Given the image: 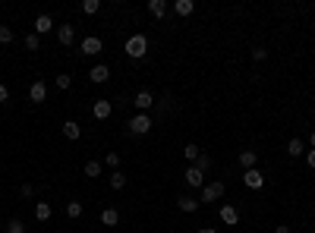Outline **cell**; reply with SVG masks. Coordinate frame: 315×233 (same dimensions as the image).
<instances>
[{"mask_svg": "<svg viewBox=\"0 0 315 233\" xmlns=\"http://www.w3.org/2000/svg\"><path fill=\"white\" fill-rule=\"evenodd\" d=\"M123 51H126V57H133V60H142V57L148 54V38L145 35H130L126 44H123Z\"/></svg>", "mask_w": 315, "mask_h": 233, "instance_id": "cell-1", "label": "cell"}, {"mask_svg": "<svg viewBox=\"0 0 315 233\" xmlns=\"http://www.w3.org/2000/svg\"><path fill=\"white\" fill-rule=\"evenodd\" d=\"M126 126H130V133H133V136H145V133L151 130V117H148V113H136Z\"/></svg>", "mask_w": 315, "mask_h": 233, "instance_id": "cell-2", "label": "cell"}, {"mask_svg": "<svg viewBox=\"0 0 315 233\" xmlns=\"http://www.w3.org/2000/svg\"><path fill=\"white\" fill-rule=\"evenodd\" d=\"M221 195H224V183L215 180V183H205V186H202V199H199V202H218Z\"/></svg>", "mask_w": 315, "mask_h": 233, "instance_id": "cell-3", "label": "cell"}, {"mask_svg": "<svg viewBox=\"0 0 315 233\" xmlns=\"http://www.w3.org/2000/svg\"><path fill=\"white\" fill-rule=\"evenodd\" d=\"M88 79H91L95 85H104V82L111 79V69H108V63H98V66H91V69H88Z\"/></svg>", "mask_w": 315, "mask_h": 233, "instance_id": "cell-4", "label": "cell"}, {"mask_svg": "<svg viewBox=\"0 0 315 233\" xmlns=\"http://www.w3.org/2000/svg\"><path fill=\"white\" fill-rule=\"evenodd\" d=\"M183 177H186V183H189L192 189H202V186H205V173H202L199 167H186Z\"/></svg>", "mask_w": 315, "mask_h": 233, "instance_id": "cell-5", "label": "cell"}, {"mask_svg": "<svg viewBox=\"0 0 315 233\" xmlns=\"http://www.w3.org/2000/svg\"><path fill=\"white\" fill-rule=\"evenodd\" d=\"M57 41H60L63 48H69V44L76 41V29L69 26V22H63V26H57Z\"/></svg>", "mask_w": 315, "mask_h": 233, "instance_id": "cell-6", "label": "cell"}, {"mask_svg": "<svg viewBox=\"0 0 315 233\" xmlns=\"http://www.w3.org/2000/svg\"><path fill=\"white\" fill-rule=\"evenodd\" d=\"M91 113H95V120H108V117L114 113V104L104 101V98H98L95 104H91Z\"/></svg>", "mask_w": 315, "mask_h": 233, "instance_id": "cell-7", "label": "cell"}, {"mask_svg": "<svg viewBox=\"0 0 315 233\" xmlns=\"http://www.w3.org/2000/svg\"><path fill=\"white\" fill-rule=\"evenodd\" d=\"M243 183H246L249 189H262V186H265V177H262V170H259V167H252V170L243 173Z\"/></svg>", "mask_w": 315, "mask_h": 233, "instance_id": "cell-8", "label": "cell"}, {"mask_svg": "<svg viewBox=\"0 0 315 233\" xmlns=\"http://www.w3.org/2000/svg\"><path fill=\"white\" fill-rule=\"evenodd\" d=\"M44 98H48V85H44L41 79H38V82H32V85H29V101H32V104H41Z\"/></svg>", "mask_w": 315, "mask_h": 233, "instance_id": "cell-9", "label": "cell"}, {"mask_svg": "<svg viewBox=\"0 0 315 233\" xmlns=\"http://www.w3.org/2000/svg\"><path fill=\"white\" fill-rule=\"evenodd\" d=\"M101 48H104V44H101V38H98V35H88V38H82V54H85V57H95V54H101Z\"/></svg>", "mask_w": 315, "mask_h": 233, "instance_id": "cell-10", "label": "cell"}, {"mask_svg": "<svg viewBox=\"0 0 315 233\" xmlns=\"http://www.w3.org/2000/svg\"><path fill=\"white\" fill-rule=\"evenodd\" d=\"M133 104H136V107H139V110H142V113H145V110L151 107V104H155V95H151V91H148V88H142V91H136V98H133Z\"/></svg>", "mask_w": 315, "mask_h": 233, "instance_id": "cell-11", "label": "cell"}, {"mask_svg": "<svg viewBox=\"0 0 315 233\" xmlns=\"http://www.w3.org/2000/svg\"><path fill=\"white\" fill-rule=\"evenodd\" d=\"M221 220H224L227 227H237L240 224V211L233 205H221Z\"/></svg>", "mask_w": 315, "mask_h": 233, "instance_id": "cell-12", "label": "cell"}, {"mask_svg": "<svg viewBox=\"0 0 315 233\" xmlns=\"http://www.w3.org/2000/svg\"><path fill=\"white\" fill-rule=\"evenodd\" d=\"M173 13H177L180 19L183 16H192L195 13V4H192V0H173Z\"/></svg>", "mask_w": 315, "mask_h": 233, "instance_id": "cell-13", "label": "cell"}, {"mask_svg": "<svg viewBox=\"0 0 315 233\" xmlns=\"http://www.w3.org/2000/svg\"><path fill=\"white\" fill-rule=\"evenodd\" d=\"M177 205H180V211H186V214H195V211L202 208V202H199V199H192V195H183Z\"/></svg>", "mask_w": 315, "mask_h": 233, "instance_id": "cell-14", "label": "cell"}, {"mask_svg": "<svg viewBox=\"0 0 315 233\" xmlns=\"http://www.w3.org/2000/svg\"><path fill=\"white\" fill-rule=\"evenodd\" d=\"M51 29H54V19L48 13H41L38 19H35V35H48Z\"/></svg>", "mask_w": 315, "mask_h": 233, "instance_id": "cell-15", "label": "cell"}, {"mask_svg": "<svg viewBox=\"0 0 315 233\" xmlns=\"http://www.w3.org/2000/svg\"><path fill=\"white\" fill-rule=\"evenodd\" d=\"M63 136H66V139H73V142H76V139H82V123L66 120V123H63Z\"/></svg>", "mask_w": 315, "mask_h": 233, "instance_id": "cell-16", "label": "cell"}, {"mask_svg": "<svg viewBox=\"0 0 315 233\" xmlns=\"http://www.w3.org/2000/svg\"><path fill=\"white\" fill-rule=\"evenodd\" d=\"M240 164L246 167V170H252L255 164H259V151H252V148H246V151H240Z\"/></svg>", "mask_w": 315, "mask_h": 233, "instance_id": "cell-17", "label": "cell"}, {"mask_svg": "<svg viewBox=\"0 0 315 233\" xmlns=\"http://www.w3.org/2000/svg\"><path fill=\"white\" fill-rule=\"evenodd\" d=\"M287 155L290 158H302L306 155V142H302V139H290L287 142Z\"/></svg>", "mask_w": 315, "mask_h": 233, "instance_id": "cell-18", "label": "cell"}, {"mask_svg": "<svg viewBox=\"0 0 315 233\" xmlns=\"http://www.w3.org/2000/svg\"><path fill=\"white\" fill-rule=\"evenodd\" d=\"M101 224L104 227H117L120 224V211H117V208H104L101 211Z\"/></svg>", "mask_w": 315, "mask_h": 233, "instance_id": "cell-19", "label": "cell"}, {"mask_svg": "<svg viewBox=\"0 0 315 233\" xmlns=\"http://www.w3.org/2000/svg\"><path fill=\"white\" fill-rule=\"evenodd\" d=\"M148 13L155 16V19L167 16V4H164V0H148Z\"/></svg>", "mask_w": 315, "mask_h": 233, "instance_id": "cell-20", "label": "cell"}, {"mask_svg": "<svg viewBox=\"0 0 315 233\" xmlns=\"http://www.w3.org/2000/svg\"><path fill=\"white\" fill-rule=\"evenodd\" d=\"M101 170H104V164H101V161H88V164L82 167V173H85V177H88V180H95V177H101Z\"/></svg>", "mask_w": 315, "mask_h": 233, "instance_id": "cell-21", "label": "cell"}, {"mask_svg": "<svg viewBox=\"0 0 315 233\" xmlns=\"http://www.w3.org/2000/svg\"><path fill=\"white\" fill-rule=\"evenodd\" d=\"M51 214H54V208H51L48 202H38V205H35V217H38V220H51Z\"/></svg>", "mask_w": 315, "mask_h": 233, "instance_id": "cell-22", "label": "cell"}, {"mask_svg": "<svg viewBox=\"0 0 315 233\" xmlns=\"http://www.w3.org/2000/svg\"><path fill=\"white\" fill-rule=\"evenodd\" d=\"M202 155V148L199 145H195V142H189V145H183V158L186 161H192V164H195V158H199Z\"/></svg>", "mask_w": 315, "mask_h": 233, "instance_id": "cell-23", "label": "cell"}, {"mask_svg": "<svg viewBox=\"0 0 315 233\" xmlns=\"http://www.w3.org/2000/svg\"><path fill=\"white\" fill-rule=\"evenodd\" d=\"M123 186H126V173H120V170H114V173H111V189H117V192H120V189H123Z\"/></svg>", "mask_w": 315, "mask_h": 233, "instance_id": "cell-24", "label": "cell"}, {"mask_svg": "<svg viewBox=\"0 0 315 233\" xmlns=\"http://www.w3.org/2000/svg\"><path fill=\"white\" fill-rule=\"evenodd\" d=\"M98 10H101L98 0H82V13H85V16H95Z\"/></svg>", "mask_w": 315, "mask_h": 233, "instance_id": "cell-25", "label": "cell"}, {"mask_svg": "<svg viewBox=\"0 0 315 233\" xmlns=\"http://www.w3.org/2000/svg\"><path fill=\"white\" fill-rule=\"evenodd\" d=\"M26 48H29V51H38V48H41V35L29 32V35H26Z\"/></svg>", "mask_w": 315, "mask_h": 233, "instance_id": "cell-26", "label": "cell"}, {"mask_svg": "<svg viewBox=\"0 0 315 233\" xmlns=\"http://www.w3.org/2000/svg\"><path fill=\"white\" fill-rule=\"evenodd\" d=\"M66 214L73 217V220H76V217H82V202H66Z\"/></svg>", "mask_w": 315, "mask_h": 233, "instance_id": "cell-27", "label": "cell"}, {"mask_svg": "<svg viewBox=\"0 0 315 233\" xmlns=\"http://www.w3.org/2000/svg\"><path fill=\"white\" fill-rule=\"evenodd\" d=\"M13 38H16L13 29H10V26H0V44H13Z\"/></svg>", "mask_w": 315, "mask_h": 233, "instance_id": "cell-28", "label": "cell"}, {"mask_svg": "<svg viewBox=\"0 0 315 233\" xmlns=\"http://www.w3.org/2000/svg\"><path fill=\"white\" fill-rule=\"evenodd\" d=\"M101 164H108L111 170H117V167H120V155H117V151H108V158H104Z\"/></svg>", "mask_w": 315, "mask_h": 233, "instance_id": "cell-29", "label": "cell"}, {"mask_svg": "<svg viewBox=\"0 0 315 233\" xmlns=\"http://www.w3.org/2000/svg\"><path fill=\"white\" fill-rule=\"evenodd\" d=\"M192 167H199V170L205 173L208 167H212V158H208V155H205V151H202V155H199V158H195V164H192Z\"/></svg>", "mask_w": 315, "mask_h": 233, "instance_id": "cell-30", "label": "cell"}, {"mask_svg": "<svg viewBox=\"0 0 315 233\" xmlns=\"http://www.w3.org/2000/svg\"><path fill=\"white\" fill-rule=\"evenodd\" d=\"M7 233H26V224H22V220H10V224H7Z\"/></svg>", "mask_w": 315, "mask_h": 233, "instance_id": "cell-31", "label": "cell"}, {"mask_svg": "<svg viewBox=\"0 0 315 233\" xmlns=\"http://www.w3.org/2000/svg\"><path fill=\"white\" fill-rule=\"evenodd\" d=\"M69 85H73V79H69V76H57V88H60V91H66Z\"/></svg>", "mask_w": 315, "mask_h": 233, "instance_id": "cell-32", "label": "cell"}, {"mask_svg": "<svg viewBox=\"0 0 315 233\" xmlns=\"http://www.w3.org/2000/svg\"><path fill=\"white\" fill-rule=\"evenodd\" d=\"M265 57H268V51H265V48H252V60H255V63H262Z\"/></svg>", "mask_w": 315, "mask_h": 233, "instance_id": "cell-33", "label": "cell"}, {"mask_svg": "<svg viewBox=\"0 0 315 233\" xmlns=\"http://www.w3.org/2000/svg\"><path fill=\"white\" fill-rule=\"evenodd\" d=\"M7 101H10V88L0 82V104H7Z\"/></svg>", "mask_w": 315, "mask_h": 233, "instance_id": "cell-34", "label": "cell"}, {"mask_svg": "<svg viewBox=\"0 0 315 233\" xmlns=\"http://www.w3.org/2000/svg\"><path fill=\"white\" fill-rule=\"evenodd\" d=\"M19 192L29 199V195H35V186H32V183H22V189H19Z\"/></svg>", "mask_w": 315, "mask_h": 233, "instance_id": "cell-35", "label": "cell"}, {"mask_svg": "<svg viewBox=\"0 0 315 233\" xmlns=\"http://www.w3.org/2000/svg\"><path fill=\"white\" fill-rule=\"evenodd\" d=\"M306 161H309V167L315 170V148H312V151H306Z\"/></svg>", "mask_w": 315, "mask_h": 233, "instance_id": "cell-36", "label": "cell"}, {"mask_svg": "<svg viewBox=\"0 0 315 233\" xmlns=\"http://www.w3.org/2000/svg\"><path fill=\"white\" fill-rule=\"evenodd\" d=\"M274 233H293V230H290L287 224H281V227H274Z\"/></svg>", "mask_w": 315, "mask_h": 233, "instance_id": "cell-37", "label": "cell"}, {"mask_svg": "<svg viewBox=\"0 0 315 233\" xmlns=\"http://www.w3.org/2000/svg\"><path fill=\"white\" fill-rule=\"evenodd\" d=\"M199 233H218L215 227H199Z\"/></svg>", "mask_w": 315, "mask_h": 233, "instance_id": "cell-38", "label": "cell"}, {"mask_svg": "<svg viewBox=\"0 0 315 233\" xmlns=\"http://www.w3.org/2000/svg\"><path fill=\"white\" fill-rule=\"evenodd\" d=\"M309 145H312V148H315V130H312V133H309Z\"/></svg>", "mask_w": 315, "mask_h": 233, "instance_id": "cell-39", "label": "cell"}, {"mask_svg": "<svg viewBox=\"0 0 315 233\" xmlns=\"http://www.w3.org/2000/svg\"><path fill=\"white\" fill-rule=\"evenodd\" d=\"M66 233H69V230H66Z\"/></svg>", "mask_w": 315, "mask_h": 233, "instance_id": "cell-40", "label": "cell"}]
</instances>
